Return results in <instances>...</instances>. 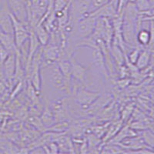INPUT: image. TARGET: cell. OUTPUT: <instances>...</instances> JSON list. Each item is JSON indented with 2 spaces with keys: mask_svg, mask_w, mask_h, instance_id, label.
Instances as JSON below:
<instances>
[{
  "mask_svg": "<svg viewBox=\"0 0 154 154\" xmlns=\"http://www.w3.org/2000/svg\"><path fill=\"white\" fill-rule=\"evenodd\" d=\"M48 66L50 68L49 70V82L51 86L62 93H71V84L66 80L56 63Z\"/></svg>",
  "mask_w": 154,
  "mask_h": 154,
  "instance_id": "1",
  "label": "cell"
},
{
  "mask_svg": "<svg viewBox=\"0 0 154 154\" xmlns=\"http://www.w3.org/2000/svg\"><path fill=\"white\" fill-rule=\"evenodd\" d=\"M100 95L99 92L91 91L82 86L77 88L72 93L75 102L81 107V109L85 112L100 97Z\"/></svg>",
  "mask_w": 154,
  "mask_h": 154,
  "instance_id": "2",
  "label": "cell"
},
{
  "mask_svg": "<svg viewBox=\"0 0 154 154\" xmlns=\"http://www.w3.org/2000/svg\"><path fill=\"white\" fill-rule=\"evenodd\" d=\"M13 27V36L15 38L16 47H21L25 42L28 41L29 38V25L23 23L20 20L15 17L13 15H11Z\"/></svg>",
  "mask_w": 154,
  "mask_h": 154,
  "instance_id": "3",
  "label": "cell"
},
{
  "mask_svg": "<svg viewBox=\"0 0 154 154\" xmlns=\"http://www.w3.org/2000/svg\"><path fill=\"white\" fill-rule=\"evenodd\" d=\"M68 99L60 98L55 100L50 105L53 116L55 118V122L67 120L69 115V107Z\"/></svg>",
  "mask_w": 154,
  "mask_h": 154,
  "instance_id": "4",
  "label": "cell"
},
{
  "mask_svg": "<svg viewBox=\"0 0 154 154\" xmlns=\"http://www.w3.org/2000/svg\"><path fill=\"white\" fill-rule=\"evenodd\" d=\"M7 2L12 14L21 22L28 24L26 1L25 0H7Z\"/></svg>",
  "mask_w": 154,
  "mask_h": 154,
  "instance_id": "5",
  "label": "cell"
},
{
  "mask_svg": "<svg viewBox=\"0 0 154 154\" xmlns=\"http://www.w3.org/2000/svg\"><path fill=\"white\" fill-rule=\"evenodd\" d=\"M89 16L98 19V18H108L112 19L118 15V6L112 1L102 5L101 7L95 9L89 13Z\"/></svg>",
  "mask_w": 154,
  "mask_h": 154,
  "instance_id": "6",
  "label": "cell"
},
{
  "mask_svg": "<svg viewBox=\"0 0 154 154\" xmlns=\"http://www.w3.org/2000/svg\"><path fill=\"white\" fill-rule=\"evenodd\" d=\"M70 63H71V76L72 80L76 81L81 84H84L86 80V72H87V67L82 66L75 60L72 55L69 58Z\"/></svg>",
  "mask_w": 154,
  "mask_h": 154,
  "instance_id": "7",
  "label": "cell"
},
{
  "mask_svg": "<svg viewBox=\"0 0 154 154\" xmlns=\"http://www.w3.org/2000/svg\"><path fill=\"white\" fill-rule=\"evenodd\" d=\"M93 66L96 72H100L105 77L108 75L103 53L100 47L95 48L93 50Z\"/></svg>",
  "mask_w": 154,
  "mask_h": 154,
  "instance_id": "8",
  "label": "cell"
},
{
  "mask_svg": "<svg viewBox=\"0 0 154 154\" xmlns=\"http://www.w3.org/2000/svg\"><path fill=\"white\" fill-rule=\"evenodd\" d=\"M16 54H9L7 59L2 63L5 79L9 85L12 84L16 71Z\"/></svg>",
  "mask_w": 154,
  "mask_h": 154,
  "instance_id": "9",
  "label": "cell"
},
{
  "mask_svg": "<svg viewBox=\"0 0 154 154\" xmlns=\"http://www.w3.org/2000/svg\"><path fill=\"white\" fill-rule=\"evenodd\" d=\"M0 43L9 52V54H16L18 48L16 47L13 34L2 32L0 35Z\"/></svg>",
  "mask_w": 154,
  "mask_h": 154,
  "instance_id": "10",
  "label": "cell"
},
{
  "mask_svg": "<svg viewBox=\"0 0 154 154\" xmlns=\"http://www.w3.org/2000/svg\"><path fill=\"white\" fill-rule=\"evenodd\" d=\"M55 142L57 143L60 152H74L73 149L75 148L72 140L69 136H64L63 133H62Z\"/></svg>",
  "mask_w": 154,
  "mask_h": 154,
  "instance_id": "11",
  "label": "cell"
},
{
  "mask_svg": "<svg viewBox=\"0 0 154 154\" xmlns=\"http://www.w3.org/2000/svg\"><path fill=\"white\" fill-rule=\"evenodd\" d=\"M151 60H152V53L149 49L143 48L140 52V56L135 65L140 70H143L149 67Z\"/></svg>",
  "mask_w": 154,
  "mask_h": 154,
  "instance_id": "12",
  "label": "cell"
},
{
  "mask_svg": "<svg viewBox=\"0 0 154 154\" xmlns=\"http://www.w3.org/2000/svg\"><path fill=\"white\" fill-rule=\"evenodd\" d=\"M42 46L46 45L49 40V32L42 23H38L32 29Z\"/></svg>",
  "mask_w": 154,
  "mask_h": 154,
  "instance_id": "13",
  "label": "cell"
},
{
  "mask_svg": "<svg viewBox=\"0 0 154 154\" xmlns=\"http://www.w3.org/2000/svg\"><path fill=\"white\" fill-rule=\"evenodd\" d=\"M58 67L61 71L66 80L71 84L72 76H71V63L69 59H61L56 62Z\"/></svg>",
  "mask_w": 154,
  "mask_h": 154,
  "instance_id": "14",
  "label": "cell"
},
{
  "mask_svg": "<svg viewBox=\"0 0 154 154\" xmlns=\"http://www.w3.org/2000/svg\"><path fill=\"white\" fill-rule=\"evenodd\" d=\"M40 119L45 127L46 128V130L56 123L53 112L52 111L50 106H44L43 109L41 112Z\"/></svg>",
  "mask_w": 154,
  "mask_h": 154,
  "instance_id": "15",
  "label": "cell"
},
{
  "mask_svg": "<svg viewBox=\"0 0 154 154\" xmlns=\"http://www.w3.org/2000/svg\"><path fill=\"white\" fill-rule=\"evenodd\" d=\"M137 42L138 46L143 48L147 47L150 42V33L149 29H140L137 33Z\"/></svg>",
  "mask_w": 154,
  "mask_h": 154,
  "instance_id": "16",
  "label": "cell"
},
{
  "mask_svg": "<svg viewBox=\"0 0 154 154\" xmlns=\"http://www.w3.org/2000/svg\"><path fill=\"white\" fill-rule=\"evenodd\" d=\"M146 145L154 152V132L150 129H146L138 133Z\"/></svg>",
  "mask_w": 154,
  "mask_h": 154,
  "instance_id": "17",
  "label": "cell"
},
{
  "mask_svg": "<svg viewBox=\"0 0 154 154\" xmlns=\"http://www.w3.org/2000/svg\"><path fill=\"white\" fill-rule=\"evenodd\" d=\"M123 121L122 119H119V120L116 121L113 123L109 126V127L106 130V137L104 138V140L106 141H108V140H110L111 139L113 138L117 134L118 132L120 130V129L123 126Z\"/></svg>",
  "mask_w": 154,
  "mask_h": 154,
  "instance_id": "18",
  "label": "cell"
},
{
  "mask_svg": "<svg viewBox=\"0 0 154 154\" xmlns=\"http://www.w3.org/2000/svg\"><path fill=\"white\" fill-rule=\"evenodd\" d=\"M143 49V48L140 47V46H137V47H134L132 49V50L130 51L127 56V61L130 62L132 64H136L137 61V59H138L139 56H140V53L141 52V50Z\"/></svg>",
  "mask_w": 154,
  "mask_h": 154,
  "instance_id": "19",
  "label": "cell"
},
{
  "mask_svg": "<svg viewBox=\"0 0 154 154\" xmlns=\"http://www.w3.org/2000/svg\"><path fill=\"white\" fill-rule=\"evenodd\" d=\"M134 3L140 12H145L150 9L149 0H134Z\"/></svg>",
  "mask_w": 154,
  "mask_h": 154,
  "instance_id": "20",
  "label": "cell"
},
{
  "mask_svg": "<svg viewBox=\"0 0 154 154\" xmlns=\"http://www.w3.org/2000/svg\"><path fill=\"white\" fill-rule=\"evenodd\" d=\"M134 109H135V106L133 103L126 105V107H125V108L123 109V111H122V113H121L122 119H122L123 122L128 120V119H130V116H132V114H133Z\"/></svg>",
  "mask_w": 154,
  "mask_h": 154,
  "instance_id": "21",
  "label": "cell"
},
{
  "mask_svg": "<svg viewBox=\"0 0 154 154\" xmlns=\"http://www.w3.org/2000/svg\"><path fill=\"white\" fill-rule=\"evenodd\" d=\"M69 0H53V7L55 12H60L68 5Z\"/></svg>",
  "mask_w": 154,
  "mask_h": 154,
  "instance_id": "22",
  "label": "cell"
},
{
  "mask_svg": "<svg viewBox=\"0 0 154 154\" xmlns=\"http://www.w3.org/2000/svg\"><path fill=\"white\" fill-rule=\"evenodd\" d=\"M9 83L6 80H0V97L4 96V95L7 93Z\"/></svg>",
  "mask_w": 154,
  "mask_h": 154,
  "instance_id": "23",
  "label": "cell"
},
{
  "mask_svg": "<svg viewBox=\"0 0 154 154\" xmlns=\"http://www.w3.org/2000/svg\"><path fill=\"white\" fill-rule=\"evenodd\" d=\"M9 55V52L0 43V63H3V62L7 59Z\"/></svg>",
  "mask_w": 154,
  "mask_h": 154,
  "instance_id": "24",
  "label": "cell"
},
{
  "mask_svg": "<svg viewBox=\"0 0 154 154\" xmlns=\"http://www.w3.org/2000/svg\"><path fill=\"white\" fill-rule=\"evenodd\" d=\"M130 82V79H127L126 77H125V78H121L119 80L117 81V85L119 88L123 89V88L126 87V86L129 85Z\"/></svg>",
  "mask_w": 154,
  "mask_h": 154,
  "instance_id": "25",
  "label": "cell"
},
{
  "mask_svg": "<svg viewBox=\"0 0 154 154\" xmlns=\"http://www.w3.org/2000/svg\"><path fill=\"white\" fill-rule=\"evenodd\" d=\"M140 20H141L143 23V22L150 21V20H154V14L146 16V15H142L140 13Z\"/></svg>",
  "mask_w": 154,
  "mask_h": 154,
  "instance_id": "26",
  "label": "cell"
},
{
  "mask_svg": "<svg viewBox=\"0 0 154 154\" xmlns=\"http://www.w3.org/2000/svg\"><path fill=\"white\" fill-rule=\"evenodd\" d=\"M149 2H150V9L145 12H140V14L146 15V16L154 14V0H149Z\"/></svg>",
  "mask_w": 154,
  "mask_h": 154,
  "instance_id": "27",
  "label": "cell"
},
{
  "mask_svg": "<svg viewBox=\"0 0 154 154\" xmlns=\"http://www.w3.org/2000/svg\"><path fill=\"white\" fill-rule=\"evenodd\" d=\"M149 116H150L151 119L154 120V106H152L149 110Z\"/></svg>",
  "mask_w": 154,
  "mask_h": 154,
  "instance_id": "28",
  "label": "cell"
},
{
  "mask_svg": "<svg viewBox=\"0 0 154 154\" xmlns=\"http://www.w3.org/2000/svg\"><path fill=\"white\" fill-rule=\"evenodd\" d=\"M2 32H3L2 31V29H0V35H1V34H2Z\"/></svg>",
  "mask_w": 154,
  "mask_h": 154,
  "instance_id": "29",
  "label": "cell"
},
{
  "mask_svg": "<svg viewBox=\"0 0 154 154\" xmlns=\"http://www.w3.org/2000/svg\"><path fill=\"white\" fill-rule=\"evenodd\" d=\"M153 53H154V52H153Z\"/></svg>",
  "mask_w": 154,
  "mask_h": 154,
  "instance_id": "30",
  "label": "cell"
},
{
  "mask_svg": "<svg viewBox=\"0 0 154 154\" xmlns=\"http://www.w3.org/2000/svg\"></svg>",
  "mask_w": 154,
  "mask_h": 154,
  "instance_id": "31",
  "label": "cell"
}]
</instances>
